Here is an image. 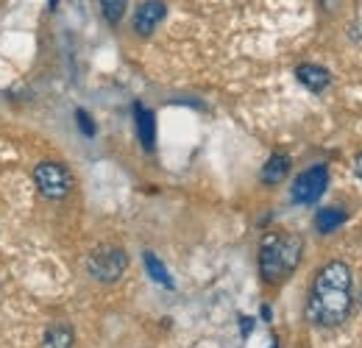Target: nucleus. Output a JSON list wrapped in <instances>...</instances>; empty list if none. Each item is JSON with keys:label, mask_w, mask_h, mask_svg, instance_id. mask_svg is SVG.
<instances>
[{"label": "nucleus", "mask_w": 362, "mask_h": 348, "mask_svg": "<svg viewBox=\"0 0 362 348\" xmlns=\"http://www.w3.org/2000/svg\"><path fill=\"white\" fill-rule=\"evenodd\" d=\"M360 306H362V290H360Z\"/></svg>", "instance_id": "nucleus-18"}, {"label": "nucleus", "mask_w": 362, "mask_h": 348, "mask_svg": "<svg viewBox=\"0 0 362 348\" xmlns=\"http://www.w3.org/2000/svg\"><path fill=\"white\" fill-rule=\"evenodd\" d=\"M76 123H78V129H81L84 137H95V134H98L95 120L90 117V112H84V109H76Z\"/></svg>", "instance_id": "nucleus-14"}, {"label": "nucleus", "mask_w": 362, "mask_h": 348, "mask_svg": "<svg viewBox=\"0 0 362 348\" xmlns=\"http://www.w3.org/2000/svg\"><path fill=\"white\" fill-rule=\"evenodd\" d=\"M165 17H168L165 0H145V3H139L134 11V20H132L134 34L136 37H151V34L162 25Z\"/></svg>", "instance_id": "nucleus-6"}, {"label": "nucleus", "mask_w": 362, "mask_h": 348, "mask_svg": "<svg viewBox=\"0 0 362 348\" xmlns=\"http://www.w3.org/2000/svg\"><path fill=\"white\" fill-rule=\"evenodd\" d=\"M142 262H145V270H148V276H151L156 284H162V287H168V290H173V287H176V284H173V276L168 273L165 262L159 260L156 254L145 251V254H142Z\"/></svg>", "instance_id": "nucleus-12"}, {"label": "nucleus", "mask_w": 362, "mask_h": 348, "mask_svg": "<svg viewBox=\"0 0 362 348\" xmlns=\"http://www.w3.org/2000/svg\"><path fill=\"white\" fill-rule=\"evenodd\" d=\"M354 173H357L362 178V151L357 153V159H354Z\"/></svg>", "instance_id": "nucleus-16"}, {"label": "nucleus", "mask_w": 362, "mask_h": 348, "mask_svg": "<svg viewBox=\"0 0 362 348\" xmlns=\"http://www.w3.org/2000/svg\"><path fill=\"white\" fill-rule=\"evenodd\" d=\"M251 332V320L248 318H243V335H248Z\"/></svg>", "instance_id": "nucleus-17"}, {"label": "nucleus", "mask_w": 362, "mask_h": 348, "mask_svg": "<svg viewBox=\"0 0 362 348\" xmlns=\"http://www.w3.org/2000/svg\"><path fill=\"white\" fill-rule=\"evenodd\" d=\"M296 79L310 89V92H315V95H320L323 89L332 84L329 70L320 67V64H298V67H296Z\"/></svg>", "instance_id": "nucleus-8"}, {"label": "nucleus", "mask_w": 362, "mask_h": 348, "mask_svg": "<svg viewBox=\"0 0 362 348\" xmlns=\"http://www.w3.org/2000/svg\"><path fill=\"white\" fill-rule=\"evenodd\" d=\"M129 267V254L120 245H98L87 257V273L100 284H115Z\"/></svg>", "instance_id": "nucleus-3"}, {"label": "nucleus", "mask_w": 362, "mask_h": 348, "mask_svg": "<svg viewBox=\"0 0 362 348\" xmlns=\"http://www.w3.org/2000/svg\"><path fill=\"white\" fill-rule=\"evenodd\" d=\"M346 220H349V212H346L343 207H326V209H320L315 215L317 234H332V231H337Z\"/></svg>", "instance_id": "nucleus-11"}, {"label": "nucleus", "mask_w": 362, "mask_h": 348, "mask_svg": "<svg viewBox=\"0 0 362 348\" xmlns=\"http://www.w3.org/2000/svg\"><path fill=\"white\" fill-rule=\"evenodd\" d=\"M34 184L47 201H64L73 190V173L62 162H40L34 168Z\"/></svg>", "instance_id": "nucleus-4"}, {"label": "nucleus", "mask_w": 362, "mask_h": 348, "mask_svg": "<svg viewBox=\"0 0 362 348\" xmlns=\"http://www.w3.org/2000/svg\"><path fill=\"white\" fill-rule=\"evenodd\" d=\"M354 306V276L346 262H326L313 279L307 298V320L320 329L340 326Z\"/></svg>", "instance_id": "nucleus-1"}, {"label": "nucleus", "mask_w": 362, "mask_h": 348, "mask_svg": "<svg viewBox=\"0 0 362 348\" xmlns=\"http://www.w3.org/2000/svg\"><path fill=\"white\" fill-rule=\"evenodd\" d=\"M326 187H329V170H326L323 165H315V168L304 170V173L293 181L290 195H293V201H296V204L310 207V204H317V201L323 198Z\"/></svg>", "instance_id": "nucleus-5"}, {"label": "nucleus", "mask_w": 362, "mask_h": 348, "mask_svg": "<svg viewBox=\"0 0 362 348\" xmlns=\"http://www.w3.org/2000/svg\"><path fill=\"white\" fill-rule=\"evenodd\" d=\"M304 243L293 231H273L259 243V276L265 284H281L301 262Z\"/></svg>", "instance_id": "nucleus-2"}, {"label": "nucleus", "mask_w": 362, "mask_h": 348, "mask_svg": "<svg viewBox=\"0 0 362 348\" xmlns=\"http://www.w3.org/2000/svg\"><path fill=\"white\" fill-rule=\"evenodd\" d=\"M134 126H136V137H139V145L145 151H153L156 148V115L148 106L134 103Z\"/></svg>", "instance_id": "nucleus-7"}, {"label": "nucleus", "mask_w": 362, "mask_h": 348, "mask_svg": "<svg viewBox=\"0 0 362 348\" xmlns=\"http://www.w3.org/2000/svg\"><path fill=\"white\" fill-rule=\"evenodd\" d=\"M317 3H320V8H326V11H337L343 0H317Z\"/></svg>", "instance_id": "nucleus-15"}, {"label": "nucleus", "mask_w": 362, "mask_h": 348, "mask_svg": "<svg viewBox=\"0 0 362 348\" xmlns=\"http://www.w3.org/2000/svg\"><path fill=\"white\" fill-rule=\"evenodd\" d=\"M98 3H100V11H103L106 23L109 25H120V20H123V14L129 8V0H98Z\"/></svg>", "instance_id": "nucleus-13"}, {"label": "nucleus", "mask_w": 362, "mask_h": 348, "mask_svg": "<svg viewBox=\"0 0 362 348\" xmlns=\"http://www.w3.org/2000/svg\"><path fill=\"white\" fill-rule=\"evenodd\" d=\"M42 348H76V332L67 320L50 323L42 337Z\"/></svg>", "instance_id": "nucleus-9"}, {"label": "nucleus", "mask_w": 362, "mask_h": 348, "mask_svg": "<svg viewBox=\"0 0 362 348\" xmlns=\"http://www.w3.org/2000/svg\"><path fill=\"white\" fill-rule=\"evenodd\" d=\"M290 168H293V162H290V156L287 153H273L271 159L265 162V168H262V184H268V187H276L279 181H284L287 173H290Z\"/></svg>", "instance_id": "nucleus-10"}]
</instances>
